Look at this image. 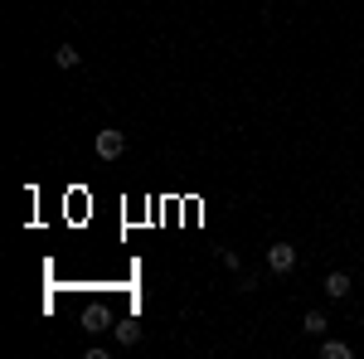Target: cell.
I'll return each mask as SVG.
<instances>
[{"label":"cell","mask_w":364,"mask_h":359,"mask_svg":"<svg viewBox=\"0 0 364 359\" xmlns=\"http://www.w3.org/2000/svg\"><path fill=\"white\" fill-rule=\"evenodd\" d=\"M267 267H272V272H291V267H296V248H291V243H272V248H267Z\"/></svg>","instance_id":"7a4b0ae2"},{"label":"cell","mask_w":364,"mask_h":359,"mask_svg":"<svg viewBox=\"0 0 364 359\" xmlns=\"http://www.w3.org/2000/svg\"><path fill=\"white\" fill-rule=\"evenodd\" d=\"M92 146H97V156H102V161H117V156L127 151V136L107 127V132H97V141H92Z\"/></svg>","instance_id":"6da1fadb"},{"label":"cell","mask_w":364,"mask_h":359,"mask_svg":"<svg viewBox=\"0 0 364 359\" xmlns=\"http://www.w3.org/2000/svg\"><path fill=\"white\" fill-rule=\"evenodd\" d=\"M83 321H87V331H107V316H102V311H87Z\"/></svg>","instance_id":"ba28073f"},{"label":"cell","mask_w":364,"mask_h":359,"mask_svg":"<svg viewBox=\"0 0 364 359\" xmlns=\"http://www.w3.org/2000/svg\"><path fill=\"white\" fill-rule=\"evenodd\" d=\"M326 326H331V321H326L321 311H306V321H301V331H306V335H326Z\"/></svg>","instance_id":"5b68a950"},{"label":"cell","mask_w":364,"mask_h":359,"mask_svg":"<svg viewBox=\"0 0 364 359\" xmlns=\"http://www.w3.org/2000/svg\"><path fill=\"white\" fill-rule=\"evenodd\" d=\"M326 296L345 301V296H350V277H345V272H331V277H326Z\"/></svg>","instance_id":"3957f363"},{"label":"cell","mask_w":364,"mask_h":359,"mask_svg":"<svg viewBox=\"0 0 364 359\" xmlns=\"http://www.w3.org/2000/svg\"><path fill=\"white\" fill-rule=\"evenodd\" d=\"M78 58H83V54H78L73 44H58V49H54V63H58V68H78Z\"/></svg>","instance_id":"277c9868"},{"label":"cell","mask_w":364,"mask_h":359,"mask_svg":"<svg viewBox=\"0 0 364 359\" xmlns=\"http://www.w3.org/2000/svg\"><path fill=\"white\" fill-rule=\"evenodd\" d=\"M117 340H122V345H136V340H141V326H136V321H122V326H117Z\"/></svg>","instance_id":"52a82bcc"},{"label":"cell","mask_w":364,"mask_h":359,"mask_svg":"<svg viewBox=\"0 0 364 359\" xmlns=\"http://www.w3.org/2000/svg\"><path fill=\"white\" fill-rule=\"evenodd\" d=\"M321 355H326V359H350L355 350H350L345 340H326V345H321Z\"/></svg>","instance_id":"8992f818"}]
</instances>
